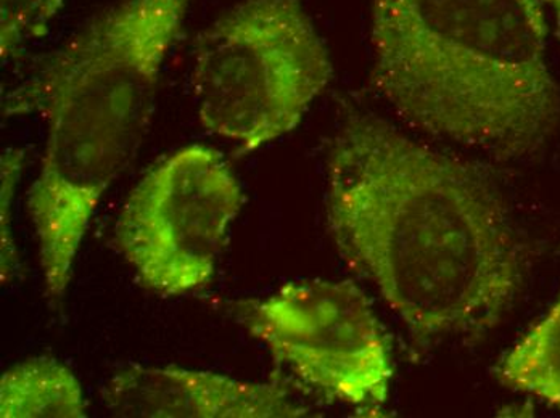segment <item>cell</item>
Masks as SVG:
<instances>
[{
  "mask_svg": "<svg viewBox=\"0 0 560 418\" xmlns=\"http://www.w3.org/2000/svg\"><path fill=\"white\" fill-rule=\"evenodd\" d=\"M327 226L345 263L419 342L493 327L522 284L503 202L476 166L371 114L329 152Z\"/></svg>",
  "mask_w": 560,
  "mask_h": 418,
  "instance_id": "obj_1",
  "label": "cell"
},
{
  "mask_svg": "<svg viewBox=\"0 0 560 418\" xmlns=\"http://www.w3.org/2000/svg\"><path fill=\"white\" fill-rule=\"evenodd\" d=\"M189 3H115L40 67L9 110L46 121L43 159L26 203L52 301L65 297L98 203L138 156Z\"/></svg>",
  "mask_w": 560,
  "mask_h": 418,
  "instance_id": "obj_2",
  "label": "cell"
},
{
  "mask_svg": "<svg viewBox=\"0 0 560 418\" xmlns=\"http://www.w3.org/2000/svg\"><path fill=\"white\" fill-rule=\"evenodd\" d=\"M548 39L542 0H374L372 81L427 134L521 159L560 120Z\"/></svg>",
  "mask_w": 560,
  "mask_h": 418,
  "instance_id": "obj_3",
  "label": "cell"
},
{
  "mask_svg": "<svg viewBox=\"0 0 560 418\" xmlns=\"http://www.w3.org/2000/svg\"><path fill=\"white\" fill-rule=\"evenodd\" d=\"M330 80L326 44L300 0H244L198 40V118L244 152L293 131Z\"/></svg>",
  "mask_w": 560,
  "mask_h": 418,
  "instance_id": "obj_4",
  "label": "cell"
},
{
  "mask_svg": "<svg viewBox=\"0 0 560 418\" xmlns=\"http://www.w3.org/2000/svg\"><path fill=\"white\" fill-rule=\"evenodd\" d=\"M242 189L220 152L190 145L153 166L119 211L115 240L140 282L162 297L210 285Z\"/></svg>",
  "mask_w": 560,
  "mask_h": 418,
  "instance_id": "obj_5",
  "label": "cell"
},
{
  "mask_svg": "<svg viewBox=\"0 0 560 418\" xmlns=\"http://www.w3.org/2000/svg\"><path fill=\"white\" fill-rule=\"evenodd\" d=\"M241 321L279 367L327 399L375 413L388 399L390 348L364 291L350 280L290 282L245 302Z\"/></svg>",
  "mask_w": 560,
  "mask_h": 418,
  "instance_id": "obj_6",
  "label": "cell"
},
{
  "mask_svg": "<svg viewBox=\"0 0 560 418\" xmlns=\"http://www.w3.org/2000/svg\"><path fill=\"white\" fill-rule=\"evenodd\" d=\"M101 394L105 409L115 417L279 418L308 414L282 386L179 367H129L112 377Z\"/></svg>",
  "mask_w": 560,
  "mask_h": 418,
  "instance_id": "obj_7",
  "label": "cell"
},
{
  "mask_svg": "<svg viewBox=\"0 0 560 418\" xmlns=\"http://www.w3.org/2000/svg\"><path fill=\"white\" fill-rule=\"evenodd\" d=\"M85 413L80 380L56 359L25 360L0 379L2 418H83Z\"/></svg>",
  "mask_w": 560,
  "mask_h": 418,
  "instance_id": "obj_8",
  "label": "cell"
},
{
  "mask_svg": "<svg viewBox=\"0 0 560 418\" xmlns=\"http://www.w3.org/2000/svg\"><path fill=\"white\" fill-rule=\"evenodd\" d=\"M498 375L509 389L560 409V298L509 351Z\"/></svg>",
  "mask_w": 560,
  "mask_h": 418,
  "instance_id": "obj_9",
  "label": "cell"
},
{
  "mask_svg": "<svg viewBox=\"0 0 560 418\" xmlns=\"http://www.w3.org/2000/svg\"><path fill=\"white\" fill-rule=\"evenodd\" d=\"M63 0H0V53L7 60L31 39L44 36Z\"/></svg>",
  "mask_w": 560,
  "mask_h": 418,
  "instance_id": "obj_10",
  "label": "cell"
},
{
  "mask_svg": "<svg viewBox=\"0 0 560 418\" xmlns=\"http://www.w3.org/2000/svg\"><path fill=\"white\" fill-rule=\"evenodd\" d=\"M25 153L22 150H7L2 155V180H0V250H2V284H9L16 271L19 254L12 230V202L23 169Z\"/></svg>",
  "mask_w": 560,
  "mask_h": 418,
  "instance_id": "obj_11",
  "label": "cell"
},
{
  "mask_svg": "<svg viewBox=\"0 0 560 418\" xmlns=\"http://www.w3.org/2000/svg\"><path fill=\"white\" fill-rule=\"evenodd\" d=\"M542 3H545L546 10H548L549 19H552V22H555L560 37V0H542Z\"/></svg>",
  "mask_w": 560,
  "mask_h": 418,
  "instance_id": "obj_12",
  "label": "cell"
}]
</instances>
